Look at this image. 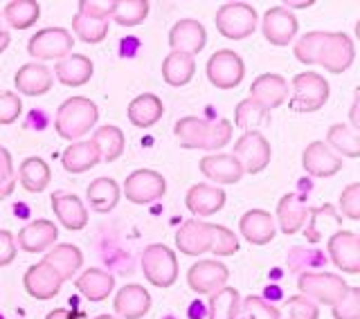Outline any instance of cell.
<instances>
[{
    "mask_svg": "<svg viewBox=\"0 0 360 319\" xmlns=\"http://www.w3.org/2000/svg\"><path fill=\"white\" fill-rule=\"evenodd\" d=\"M292 50L304 65H324L331 74H342L356 59L354 41L345 32H309Z\"/></svg>",
    "mask_w": 360,
    "mask_h": 319,
    "instance_id": "obj_1",
    "label": "cell"
},
{
    "mask_svg": "<svg viewBox=\"0 0 360 319\" xmlns=\"http://www.w3.org/2000/svg\"><path fill=\"white\" fill-rule=\"evenodd\" d=\"M232 122H205L200 117H183L176 122L174 135L183 149H202V151H219L232 140Z\"/></svg>",
    "mask_w": 360,
    "mask_h": 319,
    "instance_id": "obj_2",
    "label": "cell"
},
{
    "mask_svg": "<svg viewBox=\"0 0 360 319\" xmlns=\"http://www.w3.org/2000/svg\"><path fill=\"white\" fill-rule=\"evenodd\" d=\"M97 119H99V108L95 101H90L88 97H70L56 110L54 129L59 133V138L72 144L79 142V138H84L86 133H90Z\"/></svg>",
    "mask_w": 360,
    "mask_h": 319,
    "instance_id": "obj_3",
    "label": "cell"
},
{
    "mask_svg": "<svg viewBox=\"0 0 360 319\" xmlns=\"http://www.w3.org/2000/svg\"><path fill=\"white\" fill-rule=\"evenodd\" d=\"M290 108L295 112H315L329 99V82L318 72H300L290 82Z\"/></svg>",
    "mask_w": 360,
    "mask_h": 319,
    "instance_id": "obj_4",
    "label": "cell"
},
{
    "mask_svg": "<svg viewBox=\"0 0 360 319\" xmlns=\"http://www.w3.org/2000/svg\"><path fill=\"white\" fill-rule=\"evenodd\" d=\"M142 272L155 288H172L178 279V259L172 247L153 243L142 252Z\"/></svg>",
    "mask_w": 360,
    "mask_h": 319,
    "instance_id": "obj_5",
    "label": "cell"
},
{
    "mask_svg": "<svg viewBox=\"0 0 360 319\" xmlns=\"http://www.w3.org/2000/svg\"><path fill=\"white\" fill-rule=\"evenodd\" d=\"M257 9L252 5L245 3H228L219 7L214 22H217V30L221 37L232 39V41H241L248 39L250 34L257 30Z\"/></svg>",
    "mask_w": 360,
    "mask_h": 319,
    "instance_id": "obj_6",
    "label": "cell"
},
{
    "mask_svg": "<svg viewBox=\"0 0 360 319\" xmlns=\"http://www.w3.org/2000/svg\"><path fill=\"white\" fill-rule=\"evenodd\" d=\"M297 288L302 297L324 306H335L349 290L347 281L338 275H331V272H304V275H300Z\"/></svg>",
    "mask_w": 360,
    "mask_h": 319,
    "instance_id": "obj_7",
    "label": "cell"
},
{
    "mask_svg": "<svg viewBox=\"0 0 360 319\" xmlns=\"http://www.w3.org/2000/svg\"><path fill=\"white\" fill-rule=\"evenodd\" d=\"M75 39L72 34L63 27H45L39 30L27 43V52L37 61H61L63 56L72 54Z\"/></svg>",
    "mask_w": 360,
    "mask_h": 319,
    "instance_id": "obj_8",
    "label": "cell"
},
{
    "mask_svg": "<svg viewBox=\"0 0 360 319\" xmlns=\"http://www.w3.org/2000/svg\"><path fill=\"white\" fill-rule=\"evenodd\" d=\"M236 162L241 164L243 174H262V171L270 164V142L264 138L259 131H248L243 133L234 144V153Z\"/></svg>",
    "mask_w": 360,
    "mask_h": 319,
    "instance_id": "obj_9",
    "label": "cell"
},
{
    "mask_svg": "<svg viewBox=\"0 0 360 319\" xmlns=\"http://www.w3.org/2000/svg\"><path fill=\"white\" fill-rule=\"evenodd\" d=\"M167 193V180L153 169H138L124 180V196L135 204H149Z\"/></svg>",
    "mask_w": 360,
    "mask_h": 319,
    "instance_id": "obj_10",
    "label": "cell"
},
{
    "mask_svg": "<svg viewBox=\"0 0 360 319\" xmlns=\"http://www.w3.org/2000/svg\"><path fill=\"white\" fill-rule=\"evenodd\" d=\"M245 77V65L243 59L232 50H219L210 56L207 61V79L221 88V90H230L236 88Z\"/></svg>",
    "mask_w": 360,
    "mask_h": 319,
    "instance_id": "obj_11",
    "label": "cell"
},
{
    "mask_svg": "<svg viewBox=\"0 0 360 319\" xmlns=\"http://www.w3.org/2000/svg\"><path fill=\"white\" fill-rule=\"evenodd\" d=\"M230 279V270L225 263L214 259L198 261L187 272V283L196 294H214L217 290L225 288V281Z\"/></svg>",
    "mask_w": 360,
    "mask_h": 319,
    "instance_id": "obj_12",
    "label": "cell"
},
{
    "mask_svg": "<svg viewBox=\"0 0 360 319\" xmlns=\"http://www.w3.org/2000/svg\"><path fill=\"white\" fill-rule=\"evenodd\" d=\"M326 249H329L331 263L335 268H340L347 275H358L360 272V236L349 232V230H340L335 232L329 243H326Z\"/></svg>",
    "mask_w": 360,
    "mask_h": 319,
    "instance_id": "obj_13",
    "label": "cell"
},
{
    "mask_svg": "<svg viewBox=\"0 0 360 319\" xmlns=\"http://www.w3.org/2000/svg\"><path fill=\"white\" fill-rule=\"evenodd\" d=\"M205 43H207V32L194 18L178 20L176 25L169 30V48H172V52L196 56L198 52H202Z\"/></svg>",
    "mask_w": 360,
    "mask_h": 319,
    "instance_id": "obj_14",
    "label": "cell"
},
{
    "mask_svg": "<svg viewBox=\"0 0 360 319\" xmlns=\"http://www.w3.org/2000/svg\"><path fill=\"white\" fill-rule=\"evenodd\" d=\"M262 32L270 45L284 48L297 34V18L286 7H270L264 14Z\"/></svg>",
    "mask_w": 360,
    "mask_h": 319,
    "instance_id": "obj_15",
    "label": "cell"
},
{
    "mask_svg": "<svg viewBox=\"0 0 360 319\" xmlns=\"http://www.w3.org/2000/svg\"><path fill=\"white\" fill-rule=\"evenodd\" d=\"M250 99L268 112L273 108H279L288 99V82L281 74L273 72L259 74L250 86Z\"/></svg>",
    "mask_w": 360,
    "mask_h": 319,
    "instance_id": "obj_16",
    "label": "cell"
},
{
    "mask_svg": "<svg viewBox=\"0 0 360 319\" xmlns=\"http://www.w3.org/2000/svg\"><path fill=\"white\" fill-rule=\"evenodd\" d=\"M22 283H25V290L27 294H32L34 299H41V301H48L54 299L59 294L63 281L56 272L41 261V263H34L32 268H27L25 277H22Z\"/></svg>",
    "mask_w": 360,
    "mask_h": 319,
    "instance_id": "obj_17",
    "label": "cell"
},
{
    "mask_svg": "<svg viewBox=\"0 0 360 319\" xmlns=\"http://www.w3.org/2000/svg\"><path fill=\"white\" fill-rule=\"evenodd\" d=\"M176 247L187 256H200L212 247V223H202L198 219L185 221L176 232Z\"/></svg>",
    "mask_w": 360,
    "mask_h": 319,
    "instance_id": "obj_18",
    "label": "cell"
},
{
    "mask_svg": "<svg viewBox=\"0 0 360 319\" xmlns=\"http://www.w3.org/2000/svg\"><path fill=\"white\" fill-rule=\"evenodd\" d=\"M302 167L315 178H331L342 169V157L335 155L324 142H311L302 153Z\"/></svg>",
    "mask_w": 360,
    "mask_h": 319,
    "instance_id": "obj_19",
    "label": "cell"
},
{
    "mask_svg": "<svg viewBox=\"0 0 360 319\" xmlns=\"http://www.w3.org/2000/svg\"><path fill=\"white\" fill-rule=\"evenodd\" d=\"M52 211L59 223L70 232H79L88 225V211L84 202L75 193H52Z\"/></svg>",
    "mask_w": 360,
    "mask_h": 319,
    "instance_id": "obj_20",
    "label": "cell"
},
{
    "mask_svg": "<svg viewBox=\"0 0 360 319\" xmlns=\"http://www.w3.org/2000/svg\"><path fill=\"white\" fill-rule=\"evenodd\" d=\"M200 174L207 180L217 182V185H234L243 178V169L236 162L234 155L228 153H217V155H205L200 160Z\"/></svg>",
    "mask_w": 360,
    "mask_h": 319,
    "instance_id": "obj_21",
    "label": "cell"
},
{
    "mask_svg": "<svg viewBox=\"0 0 360 319\" xmlns=\"http://www.w3.org/2000/svg\"><path fill=\"white\" fill-rule=\"evenodd\" d=\"M56 238H59V230L52 221H34L30 225H25L22 230L18 232V247L25 249L30 254H37V252H45L50 249Z\"/></svg>",
    "mask_w": 360,
    "mask_h": 319,
    "instance_id": "obj_22",
    "label": "cell"
},
{
    "mask_svg": "<svg viewBox=\"0 0 360 319\" xmlns=\"http://www.w3.org/2000/svg\"><path fill=\"white\" fill-rule=\"evenodd\" d=\"M112 308L122 319H140L151 311V294L138 283H129L115 294Z\"/></svg>",
    "mask_w": 360,
    "mask_h": 319,
    "instance_id": "obj_23",
    "label": "cell"
},
{
    "mask_svg": "<svg viewBox=\"0 0 360 319\" xmlns=\"http://www.w3.org/2000/svg\"><path fill=\"white\" fill-rule=\"evenodd\" d=\"M14 86L20 95L27 97H41L50 93L52 88V72L43 63H25L18 67L14 74Z\"/></svg>",
    "mask_w": 360,
    "mask_h": 319,
    "instance_id": "obj_24",
    "label": "cell"
},
{
    "mask_svg": "<svg viewBox=\"0 0 360 319\" xmlns=\"http://www.w3.org/2000/svg\"><path fill=\"white\" fill-rule=\"evenodd\" d=\"M45 263H48L56 275L61 277V281H70L79 270L84 266V254L82 249L72 243H61V245H52L45 254Z\"/></svg>",
    "mask_w": 360,
    "mask_h": 319,
    "instance_id": "obj_25",
    "label": "cell"
},
{
    "mask_svg": "<svg viewBox=\"0 0 360 319\" xmlns=\"http://www.w3.org/2000/svg\"><path fill=\"white\" fill-rule=\"evenodd\" d=\"M187 209L194 216H212L223 209L225 204V191L217 185H194L189 187L185 196Z\"/></svg>",
    "mask_w": 360,
    "mask_h": 319,
    "instance_id": "obj_26",
    "label": "cell"
},
{
    "mask_svg": "<svg viewBox=\"0 0 360 319\" xmlns=\"http://www.w3.org/2000/svg\"><path fill=\"white\" fill-rule=\"evenodd\" d=\"M241 234L248 243L252 245H266L275 238V219L264 209H250L241 216Z\"/></svg>",
    "mask_w": 360,
    "mask_h": 319,
    "instance_id": "obj_27",
    "label": "cell"
},
{
    "mask_svg": "<svg viewBox=\"0 0 360 319\" xmlns=\"http://www.w3.org/2000/svg\"><path fill=\"white\" fill-rule=\"evenodd\" d=\"M93 70H95L93 61H90L86 54H68L54 65L56 79H59L63 86H70V88L88 84L90 77H93Z\"/></svg>",
    "mask_w": 360,
    "mask_h": 319,
    "instance_id": "obj_28",
    "label": "cell"
},
{
    "mask_svg": "<svg viewBox=\"0 0 360 319\" xmlns=\"http://www.w3.org/2000/svg\"><path fill=\"white\" fill-rule=\"evenodd\" d=\"M309 219V207L297 193H286L277 204V223L284 234H297Z\"/></svg>",
    "mask_w": 360,
    "mask_h": 319,
    "instance_id": "obj_29",
    "label": "cell"
},
{
    "mask_svg": "<svg viewBox=\"0 0 360 319\" xmlns=\"http://www.w3.org/2000/svg\"><path fill=\"white\" fill-rule=\"evenodd\" d=\"M127 112H129V119H131L133 126L149 129V126H153V124L160 122L165 106H162V99L158 95L144 93V95H138L131 101Z\"/></svg>",
    "mask_w": 360,
    "mask_h": 319,
    "instance_id": "obj_30",
    "label": "cell"
},
{
    "mask_svg": "<svg viewBox=\"0 0 360 319\" xmlns=\"http://www.w3.org/2000/svg\"><path fill=\"white\" fill-rule=\"evenodd\" d=\"M75 286L88 301H104V299H108L112 288H115V279L104 270L90 268L75 281Z\"/></svg>",
    "mask_w": 360,
    "mask_h": 319,
    "instance_id": "obj_31",
    "label": "cell"
},
{
    "mask_svg": "<svg viewBox=\"0 0 360 319\" xmlns=\"http://www.w3.org/2000/svg\"><path fill=\"white\" fill-rule=\"evenodd\" d=\"M63 169L70 171V174H84V171L93 169L101 162V157L95 149V144L90 140H79L72 142L61 155Z\"/></svg>",
    "mask_w": 360,
    "mask_h": 319,
    "instance_id": "obj_32",
    "label": "cell"
},
{
    "mask_svg": "<svg viewBox=\"0 0 360 319\" xmlns=\"http://www.w3.org/2000/svg\"><path fill=\"white\" fill-rule=\"evenodd\" d=\"M86 196H88L90 207H93L95 211L108 214L117 207L122 191H120V185L112 178H97L88 185Z\"/></svg>",
    "mask_w": 360,
    "mask_h": 319,
    "instance_id": "obj_33",
    "label": "cell"
},
{
    "mask_svg": "<svg viewBox=\"0 0 360 319\" xmlns=\"http://www.w3.org/2000/svg\"><path fill=\"white\" fill-rule=\"evenodd\" d=\"M196 72V61L194 56L189 54H180V52H172L165 56L162 61V79L174 88L187 86L191 82V77Z\"/></svg>",
    "mask_w": 360,
    "mask_h": 319,
    "instance_id": "obj_34",
    "label": "cell"
},
{
    "mask_svg": "<svg viewBox=\"0 0 360 319\" xmlns=\"http://www.w3.org/2000/svg\"><path fill=\"white\" fill-rule=\"evenodd\" d=\"M18 178L25 191L41 193L48 189L52 180V171L43 157H27V160H22V164L18 169Z\"/></svg>",
    "mask_w": 360,
    "mask_h": 319,
    "instance_id": "obj_35",
    "label": "cell"
},
{
    "mask_svg": "<svg viewBox=\"0 0 360 319\" xmlns=\"http://www.w3.org/2000/svg\"><path fill=\"white\" fill-rule=\"evenodd\" d=\"M329 149L338 155H347V157H360V131H354L347 124H335L326 133V142Z\"/></svg>",
    "mask_w": 360,
    "mask_h": 319,
    "instance_id": "obj_36",
    "label": "cell"
},
{
    "mask_svg": "<svg viewBox=\"0 0 360 319\" xmlns=\"http://www.w3.org/2000/svg\"><path fill=\"white\" fill-rule=\"evenodd\" d=\"M95 149L101 157V162H115V160L124 153V146H127V140H124V133L117 126H101L95 131L93 140Z\"/></svg>",
    "mask_w": 360,
    "mask_h": 319,
    "instance_id": "obj_37",
    "label": "cell"
},
{
    "mask_svg": "<svg viewBox=\"0 0 360 319\" xmlns=\"http://www.w3.org/2000/svg\"><path fill=\"white\" fill-rule=\"evenodd\" d=\"M210 319H236L241 313V294L236 288L225 286L210 294Z\"/></svg>",
    "mask_w": 360,
    "mask_h": 319,
    "instance_id": "obj_38",
    "label": "cell"
},
{
    "mask_svg": "<svg viewBox=\"0 0 360 319\" xmlns=\"http://www.w3.org/2000/svg\"><path fill=\"white\" fill-rule=\"evenodd\" d=\"M41 18V5L37 0H11L5 5V20L11 30H27Z\"/></svg>",
    "mask_w": 360,
    "mask_h": 319,
    "instance_id": "obj_39",
    "label": "cell"
},
{
    "mask_svg": "<svg viewBox=\"0 0 360 319\" xmlns=\"http://www.w3.org/2000/svg\"><path fill=\"white\" fill-rule=\"evenodd\" d=\"M149 16V3L146 0H115L112 20L122 27H135Z\"/></svg>",
    "mask_w": 360,
    "mask_h": 319,
    "instance_id": "obj_40",
    "label": "cell"
},
{
    "mask_svg": "<svg viewBox=\"0 0 360 319\" xmlns=\"http://www.w3.org/2000/svg\"><path fill=\"white\" fill-rule=\"evenodd\" d=\"M268 115H270V112L259 106L257 101L243 99L234 110V126L243 129L245 133L248 131H257V126H262V124L268 122Z\"/></svg>",
    "mask_w": 360,
    "mask_h": 319,
    "instance_id": "obj_41",
    "label": "cell"
},
{
    "mask_svg": "<svg viewBox=\"0 0 360 319\" xmlns=\"http://www.w3.org/2000/svg\"><path fill=\"white\" fill-rule=\"evenodd\" d=\"M72 30L82 41L86 43H101L108 37V20H99V18H90L84 14L72 16Z\"/></svg>",
    "mask_w": 360,
    "mask_h": 319,
    "instance_id": "obj_42",
    "label": "cell"
},
{
    "mask_svg": "<svg viewBox=\"0 0 360 319\" xmlns=\"http://www.w3.org/2000/svg\"><path fill=\"white\" fill-rule=\"evenodd\" d=\"M239 238L234 236V232H230L228 227L223 225H212V247L210 252H214L217 256H232L239 252Z\"/></svg>",
    "mask_w": 360,
    "mask_h": 319,
    "instance_id": "obj_43",
    "label": "cell"
},
{
    "mask_svg": "<svg viewBox=\"0 0 360 319\" xmlns=\"http://www.w3.org/2000/svg\"><path fill=\"white\" fill-rule=\"evenodd\" d=\"M309 216H311V223L307 225V238L311 243H320L324 238V230H326V225H322V219L326 223V219H335V216H340V214L333 209V204L326 202L322 207L309 209Z\"/></svg>",
    "mask_w": 360,
    "mask_h": 319,
    "instance_id": "obj_44",
    "label": "cell"
},
{
    "mask_svg": "<svg viewBox=\"0 0 360 319\" xmlns=\"http://www.w3.org/2000/svg\"><path fill=\"white\" fill-rule=\"evenodd\" d=\"M335 319H360V288L349 286L345 297L331 306Z\"/></svg>",
    "mask_w": 360,
    "mask_h": 319,
    "instance_id": "obj_45",
    "label": "cell"
},
{
    "mask_svg": "<svg viewBox=\"0 0 360 319\" xmlns=\"http://www.w3.org/2000/svg\"><path fill=\"white\" fill-rule=\"evenodd\" d=\"M241 308L245 311V315L250 317V319H279L281 317L275 306H270L262 297H257V294H250V297H245L241 301Z\"/></svg>",
    "mask_w": 360,
    "mask_h": 319,
    "instance_id": "obj_46",
    "label": "cell"
},
{
    "mask_svg": "<svg viewBox=\"0 0 360 319\" xmlns=\"http://www.w3.org/2000/svg\"><path fill=\"white\" fill-rule=\"evenodd\" d=\"M22 112V101L16 93L0 90V124H14Z\"/></svg>",
    "mask_w": 360,
    "mask_h": 319,
    "instance_id": "obj_47",
    "label": "cell"
},
{
    "mask_svg": "<svg viewBox=\"0 0 360 319\" xmlns=\"http://www.w3.org/2000/svg\"><path fill=\"white\" fill-rule=\"evenodd\" d=\"M340 209H342V216H347V219H352V221L360 219V185L358 182L342 189Z\"/></svg>",
    "mask_w": 360,
    "mask_h": 319,
    "instance_id": "obj_48",
    "label": "cell"
},
{
    "mask_svg": "<svg viewBox=\"0 0 360 319\" xmlns=\"http://www.w3.org/2000/svg\"><path fill=\"white\" fill-rule=\"evenodd\" d=\"M112 9H115V0H82L79 3V14L99 20H108L112 16Z\"/></svg>",
    "mask_w": 360,
    "mask_h": 319,
    "instance_id": "obj_49",
    "label": "cell"
},
{
    "mask_svg": "<svg viewBox=\"0 0 360 319\" xmlns=\"http://www.w3.org/2000/svg\"><path fill=\"white\" fill-rule=\"evenodd\" d=\"M288 308H290V319H318V315H320L318 306L304 297L288 299Z\"/></svg>",
    "mask_w": 360,
    "mask_h": 319,
    "instance_id": "obj_50",
    "label": "cell"
},
{
    "mask_svg": "<svg viewBox=\"0 0 360 319\" xmlns=\"http://www.w3.org/2000/svg\"><path fill=\"white\" fill-rule=\"evenodd\" d=\"M16 259V238L11 232L0 230V268L9 266Z\"/></svg>",
    "mask_w": 360,
    "mask_h": 319,
    "instance_id": "obj_51",
    "label": "cell"
},
{
    "mask_svg": "<svg viewBox=\"0 0 360 319\" xmlns=\"http://www.w3.org/2000/svg\"><path fill=\"white\" fill-rule=\"evenodd\" d=\"M9 180H14V162L9 151L0 146V185H7Z\"/></svg>",
    "mask_w": 360,
    "mask_h": 319,
    "instance_id": "obj_52",
    "label": "cell"
},
{
    "mask_svg": "<svg viewBox=\"0 0 360 319\" xmlns=\"http://www.w3.org/2000/svg\"><path fill=\"white\" fill-rule=\"evenodd\" d=\"M45 319H79L75 313H70V311H65V308H56V311H52V313H48V317Z\"/></svg>",
    "mask_w": 360,
    "mask_h": 319,
    "instance_id": "obj_53",
    "label": "cell"
},
{
    "mask_svg": "<svg viewBox=\"0 0 360 319\" xmlns=\"http://www.w3.org/2000/svg\"><path fill=\"white\" fill-rule=\"evenodd\" d=\"M16 189V178L14 180H9L7 185H0V200H5V198H9L11 196V191Z\"/></svg>",
    "mask_w": 360,
    "mask_h": 319,
    "instance_id": "obj_54",
    "label": "cell"
},
{
    "mask_svg": "<svg viewBox=\"0 0 360 319\" xmlns=\"http://www.w3.org/2000/svg\"><path fill=\"white\" fill-rule=\"evenodd\" d=\"M7 45H9V32L0 27V54L7 50Z\"/></svg>",
    "mask_w": 360,
    "mask_h": 319,
    "instance_id": "obj_55",
    "label": "cell"
},
{
    "mask_svg": "<svg viewBox=\"0 0 360 319\" xmlns=\"http://www.w3.org/2000/svg\"><path fill=\"white\" fill-rule=\"evenodd\" d=\"M95 319H120V317H108V315H99V317H95Z\"/></svg>",
    "mask_w": 360,
    "mask_h": 319,
    "instance_id": "obj_56",
    "label": "cell"
},
{
    "mask_svg": "<svg viewBox=\"0 0 360 319\" xmlns=\"http://www.w3.org/2000/svg\"><path fill=\"white\" fill-rule=\"evenodd\" d=\"M0 319H5V317H3V315H0Z\"/></svg>",
    "mask_w": 360,
    "mask_h": 319,
    "instance_id": "obj_57",
    "label": "cell"
},
{
    "mask_svg": "<svg viewBox=\"0 0 360 319\" xmlns=\"http://www.w3.org/2000/svg\"><path fill=\"white\" fill-rule=\"evenodd\" d=\"M288 319H290V317H288Z\"/></svg>",
    "mask_w": 360,
    "mask_h": 319,
    "instance_id": "obj_58",
    "label": "cell"
}]
</instances>
